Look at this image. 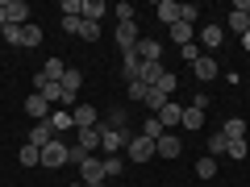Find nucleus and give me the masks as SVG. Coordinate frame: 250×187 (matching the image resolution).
<instances>
[{
    "label": "nucleus",
    "mask_w": 250,
    "mask_h": 187,
    "mask_svg": "<svg viewBox=\"0 0 250 187\" xmlns=\"http://www.w3.org/2000/svg\"><path fill=\"white\" fill-rule=\"evenodd\" d=\"M54 137H59V133L50 129V121H38L34 129H29V146H38V150H42V146H50Z\"/></svg>",
    "instance_id": "nucleus-14"
},
{
    "label": "nucleus",
    "mask_w": 250,
    "mask_h": 187,
    "mask_svg": "<svg viewBox=\"0 0 250 187\" xmlns=\"http://www.w3.org/2000/svg\"><path fill=\"white\" fill-rule=\"evenodd\" d=\"M121 170H125L121 158H104V175H108V179H121Z\"/></svg>",
    "instance_id": "nucleus-39"
},
{
    "label": "nucleus",
    "mask_w": 250,
    "mask_h": 187,
    "mask_svg": "<svg viewBox=\"0 0 250 187\" xmlns=\"http://www.w3.org/2000/svg\"><path fill=\"white\" fill-rule=\"evenodd\" d=\"M59 13H62V17H83V0H62Z\"/></svg>",
    "instance_id": "nucleus-33"
},
{
    "label": "nucleus",
    "mask_w": 250,
    "mask_h": 187,
    "mask_svg": "<svg viewBox=\"0 0 250 187\" xmlns=\"http://www.w3.org/2000/svg\"><path fill=\"white\" fill-rule=\"evenodd\" d=\"M196 175L200 179H217V158H208V154H205V158L196 162Z\"/></svg>",
    "instance_id": "nucleus-30"
},
{
    "label": "nucleus",
    "mask_w": 250,
    "mask_h": 187,
    "mask_svg": "<svg viewBox=\"0 0 250 187\" xmlns=\"http://www.w3.org/2000/svg\"><path fill=\"white\" fill-rule=\"evenodd\" d=\"M50 112H54V108L50 104H46V100L42 96H38V92H29V96H25V116H29V121H50Z\"/></svg>",
    "instance_id": "nucleus-8"
},
{
    "label": "nucleus",
    "mask_w": 250,
    "mask_h": 187,
    "mask_svg": "<svg viewBox=\"0 0 250 187\" xmlns=\"http://www.w3.org/2000/svg\"><path fill=\"white\" fill-rule=\"evenodd\" d=\"M80 83H83V75L75 71V67H67V75H62V100L59 104H80Z\"/></svg>",
    "instance_id": "nucleus-7"
},
{
    "label": "nucleus",
    "mask_w": 250,
    "mask_h": 187,
    "mask_svg": "<svg viewBox=\"0 0 250 187\" xmlns=\"http://www.w3.org/2000/svg\"><path fill=\"white\" fill-rule=\"evenodd\" d=\"M217 71H221V67H217L213 54H200V58L192 62V75H196L200 83H213V79H217Z\"/></svg>",
    "instance_id": "nucleus-9"
},
{
    "label": "nucleus",
    "mask_w": 250,
    "mask_h": 187,
    "mask_svg": "<svg viewBox=\"0 0 250 187\" xmlns=\"http://www.w3.org/2000/svg\"><path fill=\"white\" fill-rule=\"evenodd\" d=\"M104 158H96V154H92V158H83V167H80V183L83 187H96V183H104Z\"/></svg>",
    "instance_id": "nucleus-4"
},
{
    "label": "nucleus",
    "mask_w": 250,
    "mask_h": 187,
    "mask_svg": "<svg viewBox=\"0 0 250 187\" xmlns=\"http://www.w3.org/2000/svg\"><path fill=\"white\" fill-rule=\"evenodd\" d=\"M179 125H184L188 133H192V129H200V125H205V112H200V108H192V104H188V108H184V116H179Z\"/></svg>",
    "instance_id": "nucleus-26"
},
{
    "label": "nucleus",
    "mask_w": 250,
    "mask_h": 187,
    "mask_svg": "<svg viewBox=\"0 0 250 187\" xmlns=\"http://www.w3.org/2000/svg\"><path fill=\"white\" fill-rule=\"evenodd\" d=\"M100 129V125H96ZM129 146V133H121V129H100V150L108 154V158H117V154Z\"/></svg>",
    "instance_id": "nucleus-3"
},
{
    "label": "nucleus",
    "mask_w": 250,
    "mask_h": 187,
    "mask_svg": "<svg viewBox=\"0 0 250 187\" xmlns=\"http://www.w3.org/2000/svg\"><path fill=\"white\" fill-rule=\"evenodd\" d=\"M96 125H100V129H121V133H125V108H108Z\"/></svg>",
    "instance_id": "nucleus-19"
},
{
    "label": "nucleus",
    "mask_w": 250,
    "mask_h": 187,
    "mask_svg": "<svg viewBox=\"0 0 250 187\" xmlns=\"http://www.w3.org/2000/svg\"><path fill=\"white\" fill-rule=\"evenodd\" d=\"M167 71V67H163V62H142V71H138V79L146 83V88H154V83H159V75Z\"/></svg>",
    "instance_id": "nucleus-22"
},
{
    "label": "nucleus",
    "mask_w": 250,
    "mask_h": 187,
    "mask_svg": "<svg viewBox=\"0 0 250 187\" xmlns=\"http://www.w3.org/2000/svg\"><path fill=\"white\" fill-rule=\"evenodd\" d=\"M229 29H233V34H246V29H250V17H246V13H229Z\"/></svg>",
    "instance_id": "nucleus-36"
},
{
    "label": "nucleus",
    "mask_w": 250,
    "mask_h": 187,
    "mask_svg": "<svg viewBox=\"0 0 250 187\" xmlns=\"http://www.w3.org/2000/svg\"><path fill=\"white\" fill-rule=\"evenodd\" d=\"M75 146H83L88 154L100 150V129H75Z\"/></svg>",
    "instance_id": "nucleus-16"
},
{
    "label": "nucleus",
    "mask_w": 250,
    "mask_h": 187,
    "mask_svg": "<svg viewBox=\"0 0 250 187\" xmlns=\"http://www.w3.org/2000/svg\"><path fill=\"white\" fill-rule=\"evenodd\" d=\"M225 146H229L225 133H213V137H208V158H225Z\"/></svg>",
    "instance_id": "nucleus-29"
},
{
    "label": "nucleus",
    "mask_w": 250,
    "mask_h": 187,
    "mask_svg": "<svg viewBox=\"0 0 250 187\" xmlns=\"http://www.w3.org/2000/svg\"><path fill=\"white\" fill-rule=\"evenodd\" d=\"M96 187H104V183H96Z\"/></svg>",
    "instance_id": "nucleus-47"
},
{
    "label": "nucleus",
    "mask_w": 250,
    "mask_h": 187,
    "mask_svg": "<svg viewBox=\"0 0 250 187\" xmlns=\"http://www.w3.org/2000/svg\"><path fill=\"white\" fill-rule=\"evenodd\" d=\"M42 75H46V79H59V83H62V75H67V67H62L59 58H46V62H42Z\"/></svg>",
    "instance_id": "nucleus-28"
},
{
    "label": "nucleus",
    "mask_w": 250,
    "mask_h": 187,
    "mask_svg": "<svg viewBox=\"0 0 250 187\" xmlns=\"http://www.w3.org/2000/svg\"><path fill=\"white\" fill-rule=\"evenodd\" d=\"M71 121H75V129H96L100 112H96L92 104H75V108H71Z\"/></svg>",
    "instance_id": "nucleus-10"
},
{
    "label": "nucleus",
    "mask_w": 250,
    "mask_h": 187,
    "mask_svg": "<svg viewBox=\"0 0 250 187\" xmlns=\"http://www.w3.org/2000/svg\"><path fill=\"white\" fill-rule=\"evenodd\" d=\"M246 158H250V137H246Z\"/></svg>",
    "instance_id": "nucleus-46"
},
{
    "label": "nucleus",
    "mask_w": 250,
    "mask_h": 187,
    "mask_svg": "<svg viewBox=\"0 0 250 187\" xmlns=\"http://www.w3.org/2000/svg\"><path fill=\"white\" fill-rule=\"evenodd\" d=\"M242 50L250 54V29H246V34H242Z\"/></svg>",
    "instance_id": "nucleus-45"
},
{
    "label": "nucleus",
    "mask_w": 250,
    "mask_h": 187,
    "mask_svg": "<svg viewBox=\"0 0 250 187\" xmlns=\"http://www.w3.org/2000/svg\"><path fill=\"white\" fill-rule=\"evenodd\" d=\"M175 83H179L175 75H171V71H163V75H159V83H154V92H163V96H171V92H175Z\"/></svg>",
    "instance_id": "nucleus-31"
},
{
    "label": "nucleus",
    "mask_w": 250,
    "mask_h": 187,
    "mask_svg": "<svg viewBox=\"0 0 250 187\" xmlns=\"http://www.w3.org/2000/svg\"><path fill=\"white\" fill-rule=\"evenodd\" d=\"M80 37H83V42H96V37H100V25H96V21H80Z\"/></svg>",
    "instance_id": "nucleus-35"
},
{
    "label": "nucleus",
    "mask_w": 250,
    "mask_h": 187,
    "mask_svg": "<svg viewBox=\"0 0 250 187\" xmlns=\"http://www.w3.org/2000/svg\"><path fill=\"white\" fill-rule=\"evenodd\" d=\"M117 21H134V4H125V0H121V4H117Z\"/></svg>",
    "instance_id": "nucleus-41"
},
{
    "label": "nucleus",
    "mask_w": 250,
    "mask_h": 187,
    "mask_svg": "<svg viewBox=\"0 0 250 187\" xmlns=\"http://www.w3.org/2000/svg\"><path fill=\"white\" fill-rule=\"evenodd\" d=\"M80 21L83 17H62V29H67V34H80Z\"/></svg>",
    "instance_id": "nucleus-43"
},
{
    "label": "nucleus",
    "mask_w": 250,
    "mask_h": 187,
    "mask_svg": "<svg viewBox=\"0 0 250 187\" xmlns=\"http://www.w3.org/2000/svg\"><path fill=\"white\" fill-rule=\"evenodd\" d=\"M154 154H159V158H179V154H184V142H179L175 133H163L159 142H154Z\"/></svg>",
    "instance_id": "nucleus-11"
},
{
    "label": "nucleus",
    "mask_w": 250,
    "mask_h": 187,
    "mask_svg": "<svg viewBox=\"0 0 250 187\" xmlns=\"http://www.w3.org/2000/svg\"><path fill=\"white\" fill-rule=\"evenodd\" d=\"M221 133H225V142H246V121L242 116H229Z\"/></svg>",
    "instance_id": "nucleus-18"
},
{
    "label": "nucleus",
    "mask_w": 250,
    "mask_h": 187,
    "mask_svg": "<svg viewBox=\"0 0 250 187\" xmlns=\"http://www.w3.org/2000/svg\"><path fill=\"white\" fill-rule=\"evenodd\" d=\"M225 158H246V142H229L225 146Z\"/></svg>",
    "instance_id": "nucleus-40"
},
{
    "label": "nucleus",
    "mask_w": 250,
    "mask_h": 187,
    "mask_svg": "<svg viewBox=\"0 0 250 187\" xmlns=\"http://www.w3.org/2000/svg\"><path fill=\"white\" fill-rule=\"evenodd\" d=\"M167 100H171V96H163V92H154V88H150V92H146V108H150V112H154V116H159V108H163V104H167Z\"/></svg>",
    "instance_id": "nucleus-32"
},
{
    "label": "nucleus",
    "mask_w": 250,
    "mask_h": 187,
    "mask_svg": "<svg viewBox=\"0 0 250 187\" xmlns=\"http://www.w3.org/2000/svg\"><path fill=\"white\" fill-rule=\"evenodd\" d=\"M134 54L142 62H163V46H159V37H142V42L134 46Z\"/></svg>",
    "instance_id": "nucleus-12"
},
{
    "label": "nucleus",
    "mask_w": 250,
    "mask_h": 187,
    "mask_svg": "<svg viewBox=\"0 0 250 187\" xmlns=\"http://www.w3.org/2000/svg\"><path fill=\"white\" fill-rule=\"evenodd\" d=\"M146 92H150V88H146L142 79H134V83H129V100H134V104H146Z\"/></svg>",
    "instance_id": "nucleus-37"
},
{
    "label": "nucleus",
    "mask_w": 250,
    "mask_h": 187,
    "mask_svg": "<svg viewBox=\"0 0 250 187\" xmlns=\"http://www.w3.org/2000/svg\"><path fill=\"white\" fill-rule=\"evenodd\" d=\"M117 46H121V54H129L138 42H142V34H138V21H117Z\"/></svg>",
    "instance_id": "nucleus-6"
},
{
    "label": "nucleus",
    "mask_w": 250,
    "mask_h": 187,
    "mask_svg": "<svg viewBox=\"0 0 250 187\" xmlns=\"http://www.w3.org/2000/svg\"><path fill=\"white\" fill-rule=\"evenodd\" d=\"M167 34H171V42H175V46H188V42H192V21H175Z\"/></svg>",
    "instance_id": "nucleus-23"
},
{
    "label": "nucleus",
    "mask_w": 250,
    "mask_h": 187,
    "mask_svg": "<svg viewBox=\"0 0 250 187\" xmlns=\"http://www.w3.org/2000/svg\"><path fill=\"white\" fill-rule=\"evenodd\" d=\"M50 129H54V133H67V129H75V121H71V112H59V108H54V112H50Z\"/></svg>",
    "instance_id": "nucleus-27"
},
{
    "label": "nucleus",
    "mask_w": 250,
    "mask_h": 187,
    "mask_svg": "<svg viewBox=\"0 0 250 187\" xmlns=\"http://www.w3.org/2000/svg\"><path fill=\"white\" fill-rule=\"evenodd\" d=\"M17 162H21V167H42V150H38V146H21V150H17Z\"/></svg>",
    "instance_id": "nucleus-25"
},
{
    "label": "nucleus",
    "mask_w": 250,
    "mask_h": 187,
    "mask_svg": "<svg viewBox=\"0 0 250 187\" xmlns=\"http://www.w3.org/2000/svg\"><path fill=\"white\" fill-rule=\"evenodd\" d=\"M159 21L163 25H175V21H184V4H175V0H159Z\"/></svg>",
    "instance_id": "nucleus-13"
},
{
    "label": "nucleus",
    "mask_w": 250,
    "mask_h": 187,
    "mask_svg": "<svg viewBox=\"0 0 250 187\" xmlns=\"http://www.w3.org/2000/svg\"><path fill=\"white\" fill-rule=\"evenodd\" d=\"M9 25V13H4V0H0V29Z\"/></svg>",
    "instance_id": "nucleus-44"
},
{
    "label": "nucleus",
    "mask_w": 250,
    "mask_h": 187,
    "mask_svg": "<svg viewBox=\"0 0 250 187\" xmlns=\"http://www.w3.org/2000/svg\"><path fill=\"white\" fill-rule=\"evenodd\" d=\"M25 187H29V183H25Z\"/></svg>",
    "instance_id": "nucleus-49"
},
{
    "label": "nucleus",
    "mask_w": 250,
    "mask_h": 187,
    "mask_svg": "<svg viewBox=\"0 0 250 187\" xmlns=\"http://www.w3.org/2000/svg\"><path fill=\"white\" fill-rule=\"evenodd\" d=\"M0 37H4L9 46H21V25H4V29H0Z\"/></svg>",
    "instance_id": "nucleus-38"
},
{
    "label": "nucleus",
    "mask_w": 250,
    "mask_h": 187,
    "mask_svg": "<svg viewBox=\"0 0 250 187\" xmlns=\"http://www.w3.org/2000/svg\"><path fill=\"white\" fill-rule=\"evenodd\" d=\"M67 150H71V146L62 142V137H54L50 146H42V167H46V170H59V167H67Z\"/></svg>",
    "instance_id": "nucleus-2"
},
{
    "label": "nucleus",
    "mask_w": 250,
    "mask_h": 187,
    "mask_svg": "<svg viewBox=\"0 0 250 187\" xmlns=\"http://www.w3.org/2000/svg\"><path fill=\"white\" fill-rule=\"evenodd\" d=\"M142 133H146V137H154V142H159V137L167 133V129H163V125H159V116H146V125H142Z\"/></svg>",
    "instance_id": "nucleus-34"
},
{
    "label": "nucleus",
    "mask_w": 250,
    "mask_h": 187,
    "mask_svg": "<svg viewBox=\"0 0 250 187\" xmlns=\"http://www.w3.org/2000/svg\"><path fill=\"white\" fill-rule=\"evenodd\" d=\"M179 116H184V108H179L175 100H167V104L159 108V125H163V129H167V125H179Z\"/></svg>",
    "instance_id": "nucleus-20"
},
{
    "label": "nucleus",
    "mask_w": 250,
    "mask_h": 187,
    "mask_svg": "<svg viewBox=\"0 0 250 187\" xmlns=\"http://www.w3.org/2000/svg\"><path fill=\"white\" fill-rule=\"evenodd\" d=\"M104 13H113L104 0H83V21H96V25H100V17H104Z\"/></svg>",
    "instance_id": "nucleus-21"
},
{
    "label": "nucleus",
    "mask_w": 250,
    "mask_h": 187,
    "mask_svg": "<svg viewBox=\"0 0 250 187\" xmlns=\"http://www.w3.org/2000/svg\"><path fill=\"white\" fill-rule=\"evenodd\" d=\"M117 187H125V183H117Z\"/></svg>",
    "instance_id": "nucleus-48"
},
{
    "label": "nucleus",
    "mask_w": 250,
    "mask_h": 187,
    "mask_svg": "<svg viewBox=\"0 0 250 187\" xmlns=\"http://www.w3.org/2000/svg\"><path fill=\"white\" fill-rule=\"evenodd\" d=\"M21 46H25V50L42 46V25H34V21H29V25H21Z\"/></svg>",
    "instance_id": "nucleus-24"
},
{
    "label": "nucleus",
    "mask_w": 250,
    "mask_h": 187,
    "mask_svg": "<svg viewBox=\"0 0 250 187\" xmlns=\"http://www.w3.org/2000/svg\"><path fill=\"white\" fill-rule=\"evenodd\" d=\"M196 58H200V46H196V42H188V46H184V62H188V67H192V62H196Z\"/></svg>",
    "instance_id": "nucleus-42"
},
{
    "label": "nucleus",
    "mask_w": 250,
    "mask_h": 187,
    "mask_svg": "<svg viewBox=\"0 0 250 187\" xmlns=\"http://www.w3.org/2000/svg\"><path fill=\"white\" fill-rule=\"evenodd\" d=\"M34 92H38V96H42V100H46V104H50V108H54V104H59V100H62V83H59V79H46L42 71L34 75Z\"/></svg>",
    "instance_id": "nucleus-5"
},
{
    "label": "nucleus",
    "mask_w": 250,
    "mask_h": 187,
    "mask_svg": "<svg viewBox=\"0 0 250 187\" xmlns=\"http://www.w3.org/2000/svg\"><path fill=\"white\" fill-rule=\"evenodd\" d=\"M125 158L138 162V167H142V162H150V158H154V137L134 133V137H129V146H125Z\"/></svg>",
    "instance_id": "nucleus-1"
},
{
    "label": "nucleus",
    "mask_w": 250,
    "mask_h": 187,
    "mask_svg": "<svg viewBox=\"0 0 250 187\" xmlns=\"http://www.w3.org/2000/svg\"><path fill=\"white\" fill-rule=\"evenodd\" d=\"M4 13H9V25H29V4L25 0H4Z\"/></svg>",
    "instance_id": "nucleus-15"
},
{
    "label": "nucleus",
    "mask_w": 250,
    "mask_h": 187,
    "mask_svg": "<svg viewBox=\"0 0 250 187\" xmlns=\"http://www.w3.org/2000/svg\"><path fill=\"white\" fill-rule=\"evenodd\" d=\"M221 42H225V29L221 25H205V29H200V46H205V50H217Z\"/></svg>",
    "instance_id": "nucleus-17"
}]
</instances>
